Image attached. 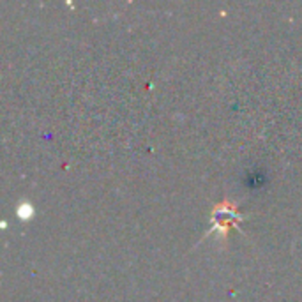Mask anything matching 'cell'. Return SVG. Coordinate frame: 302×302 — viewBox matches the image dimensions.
<instances>
[{"mask_svg":"<svg viewBox=\"0 0 302 302\" xmlns=\"http://www.w3.org/2000/svg\"><path fill=\"white\" fill-rule=\"evenodd\" d=\"M18 216H19V217H30V216H32V205L23 204V205L18 209Z\"/></svg>","mask_w":302,"mask_h":302,"instance_id":"2","label":"cell"},{"mask_svg":"<svg viewBox=\"0 0 302 302\" xmlns=\"http://www.w3.org/2000/svg\"><path fill=\"white\" fill-rule=\"evenodd\" d=\"M214 226L212 230H221L223 233L228 232V228L233 225V219L235 221H240L242 216H238L237 210L230 209V204H226V202H223L221 207H217L216 210H214Z\"/></svg>","mask_w":302,"mask_h":302,"instance_id":"1","label":"cell"}]
</instances>
